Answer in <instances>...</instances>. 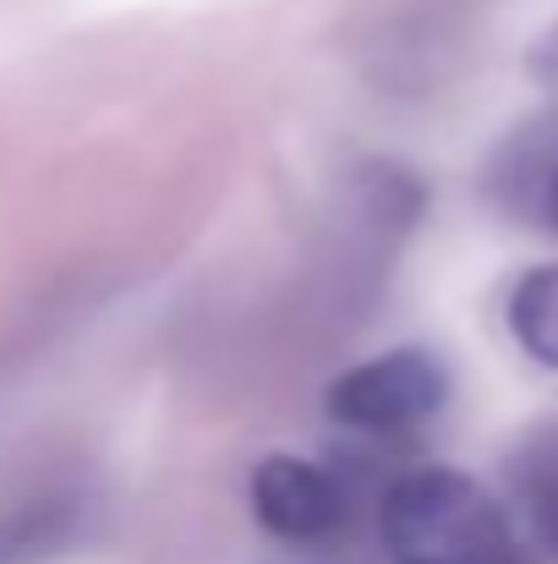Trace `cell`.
<instances>
[{"instance_id": "1", "label": "cell", "mask_w": 558, "mask_h": 564, "mask_svg": "<svg viewBox=\"0 0 558 564\" xmlns=\"http://www.w3.org/2000/svg\"><path fill=\"white\" fill-rule=\"evenodd\" d=\"M378 527L394 564H521L504 505L449 466L405 471L383 494Z\"/></svg>"}, {"instance_id": "5", "label": "cell", "mask_w": 558, "mask_h": 564, "mask_svg": "<svg viewBox=\"0 0 558 564\" xmlns=\"http://www.w3.org/2000/svg\"><path fill=\"white\" fill-rule=\"evenodd\" d=\"M510 488H515V505L537 538V549L558 564V416L537 422L515 455H510Z\"/></svg>"}, {"instance_id": "3", "label": "cell", "mask_w": 558, "mask_h": 564, "mask_svg": "<svg viewBox=\"0 0 558 564\" xmlns=\"http://www.w3.org/2000/svg\"><path fill=\"white\" fill-rule=\"evenodd\" d=\"M252 516L280 543H329L346 527L351 505L324 466L302 455H263L252 466Z\"/></svg>"}, {"instance_id": "2", "label": "cell", "mask_w": 558, "mask_h": 564, "mask_svg": "<svg viewBox=\"0 0 558 564\" xmlns=\"http://www.w3.org/2000/svg\"><path fill=\"white\" fill-rule=\"evenodd\" d=\"M449 400V368L427 346H394L368 357L329 383L324 405L340 427L357 433H411L433 422Z\"/></svg>"}, {"instance_id": "4", "label": "cell", "mask_w": 558, "mask_h": 564, "mask_svg": "<svg viewBox=\"0 0 558 564\" xmlns=\"http://www.w3.org/2000/svg\"><path fill=\"white\" fill-rule=\"evenodd\" d=\"M554 176H558V110L510 132V143L488 165V192H493V203L504 214H515L526 225H543V203H548Z\"/></svg>"}, {"instance_id": "8", "label": "cell", "mask_w": 558, "mask_h": 564, "mask_svg": "<svg viewBox=\"0 0 558 564\" xmlns=\"http://www.w3.org/2000/svg\"><path fill=\"white\" fill-rule=\"evenodd\" d=\"M543 225L558 236V176H554V187H548V203H543Z\"/></svg>"}, {"instance_id": "7", "label": "cell", "mask_w": 558, "mask_h": 564, "mask_svg": "<svg viewBox=\"0 0 558 564\" xmlns=\"http://www.w3.org/2000/svg\"><path fill=\"white\" fill-rule=\"evenodd\" d=\"M526 66H532L537 88H543V94L558 105V22L543 33V39H537V44H532V61H526Z\"/></svg>"}, {"instance_id": "6", "label": "cell", "mask_w": 558, "mask_h": 564, "mask_svg": "<svg viewBox=\"0 0 558 564\" xmlns=\"http://www.w3.org/2000/svg\"><path fill=\"white\" fill-rule=\"evenodd\" d=\"M510 335L521 351L558 373V263H537L510 291Z\"/></svg>"}]
</instances>
